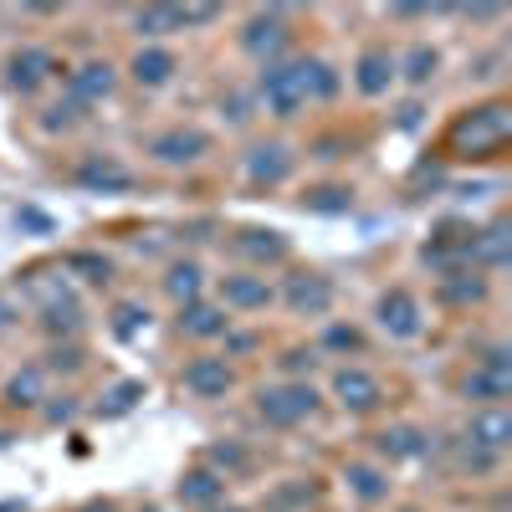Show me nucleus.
I'll list each match as a JSON object with an SVG mask.
<instances>
[{
  "label": "nucleus",
  "mask_w": 512,
  "mask_h": 512,
  "mask_svg": "<svg viewBox=\"0 0 512 512\" xmlns=\"http://www.w3.org/2000/svg\"><path fill=\"white\" fill-rule=\"evenodd\" d=\"M512 134V113L507 103H487V108H472L456 128H451V154H472V159H492Z\"/></svg>",
  "instance_id": "obj_1"
},
{
  "label": "nucleus",
  "mask_w": 512,
  "mask_h": 512,
  "mask_svg": "<svg viewBox=\"0 0 512 512\" xmlns=\"http://www.w3.org/2000/svg\"><path fill=\"white\" fill-rule=\"evenodd\" d=\"M313 98L308 88V62H272L262 72V103L277 113V118H292V113H303Z\"/></svg>",
  "instance_id": "obj_2"
},
{
  "label": "nucleus",
  "mask_w": 512,
  "mask_h": 512,
  "mask_svg": "<svg viewBox=\"0 0 512 512\" xmlns=\"http://www.w3.org/2000/svg\"><path fill=\"white\" fill-rule=\"evenodd\" d=\"M31 297H36V308H41V328H47V333H77L82 308H77L67 277H36L31 282Z\"/></svg>",
  "instance_id": "obj_3"
},
{
  "label": "nucleus",
  "mask_w": 512,
  "mask_h": 512,
  "mask_svg": "<svg viewBox=\"0 0 512 512\" xmlns=\"http://www.w3.org/2000/svg\"><path fill=\"white\" fill-rule=\"evenodd\" d=\"M256 410H262L267 425H297L318 410V390L313 384H272V390H262Z\"/></svg>",
  "instance_id": "obj_4"
},
{
  "label": "nucleus",
  "mask_w": 512,
  "mask_h": 512,
  "mask_svg": "<svg viewBox=\"0 0 512 512\" xmlns=\"http://www.w3.org/2000/svg\"><path fill=\"white\" fill-rule=\"evenodd\" d=\"M461 395L466 400H482V405H497L512 395V364H507V349H492L472 374L461 379Z\"/></svg>",
  "instance_id": "obj_5"
},
{
  "label": "nucleus",
  "mask_w": 512,
  "mask_h": 512,
  "mask_svg": "<svg viewBox=\"0 0 512 512\" xmlns=\"http://www.w3.org/2000/svg\"><path fill=\"white\" fill-rule=\"evenodd\" d=\"M379 328L390 338H420L425 318H420V303H415L410 287H390L379 297Z\"/></svg>",
  "instance_id": "obj_6"
},
{
  "label": "nucleus",
  "mask_w": 512,
  "mask_h": 512,
  "mask_svg": "<svg viewBox=\"0 0 512 512\" xmlns=\"http://www.w3.org/2000/svg\"><path fill=\"white\" fill-rule=\"evenodd\" d=\"M205 149H210V134H200V128H164V134L149 139V154L159 164H195Z\"/></svg>",
  "instance_id": "obj_7"
},
{
  "label": "nucleus",
  "mask_w": 512,
  "mask_h": 512,
  "mask_svg": "<svg viewBox=\"0 0 512 512\" xmlns=\"http://www.w3.org/2000/svg\"><path fill=\"white\" fill-rule=\"evenodd\" d=\"M466 441H472V451L497 456V451L512 441V415H507L502 405H482L472 420H466Z\"/></svg>",
  "instance_id": "obj_8"
},
{
  "label": "nucleus",
  "mask_w": 512,
  "mask_h": 512,
  "mask_svg": "<svg viewBox=\"0 0 512 512\" xmlns=\"http://www.w3.org/2000/svg\"><path fill=\"white\" fill-rule=\"evenodd\" d=\"M333 395H338V405L354 410V415H369V410H379V400H384L379 379L364 374V369H338V374H333Z\"/></svg>",
  "instance_id": "obj_9"
},
{
  "label": "nucleus",
  "mask_w": 512,
  "mask_h": 512,
  "mask_svg": "<svg viewBox=\"0 0 512 512\" xmlns=\"http://www.w3.org/2000/svg\"><path fill=\"white\" fill-rule=\"evenodd\" d=\"M241 47L251 52V57H277L282 47H287V21H282V11L272 6V11H256L251 21H246V31H241Z\"/></svg>",
  "instance_id": "obj_10"
},
{
  "label": "nucleus",
  "mask_w": 512,
  "mask_h": 512,
  "mask_svg": "<svg viewBox=\"0 0 512 512\" xmlns=\"http://www.w3.org/2000/svg\"><path fill=\"white\" fill-rule=\"evenodd\" d=\"M231 384H236V374H231L226 359H190L185 364V390L195 400H221Z\"/></svg>",
  "instance_id": "obj_11"
},
{
  "label": "nucleus",
  "mask_w": 512,
  "mask_h": 512,
  "mask_svg": "<svg viewBox=\"0 0 512 512\" xmlns=\"http://www.w3.org/2000/svg\"><path fill=\"white\" fill-rule=\"evenodd\" d=\"M292 175V154L282 149V144H256L251 154H246V180L256 185V190H272V185H282Z\"/></svg>",
  "instance_id": "obj_12"
},
{
  "label": "nucleus",
  "mask_w": 512,
  "mask_h": 512,
  "mask_svg": "<svg viewBox=\"0 0 512 512\" xmlns=\"http://www.w3.org/2000/svg\"><path fill=\"white\" fill-rule=\"evenodd\" d=\"M77 185L82 190H103V195H118V190H134V175L118 164V159H108V154H93V159H82L77 164Z\"/></svg>",
  "instance_id": "obj_13"
},
{
  "label": "nucleus",
  "mask_w": 512,
  "mask_h": 512,
  "mask_svg": "<svg viewBox=\"0 0 512 512\" xmlns=\"http://www.w3.org/2000/svg\"><path fill=\"white\" fill-rule=\"evenodd\" d=\"M287 303L297 313H308V318H323L333 308V282L318 277V272H303V277H292L287 282Z\"/></svg>",
  "instance_id": "obj_14"
},
{
  "label": "nucleus",
  "mask_w": 512,
  "mask_h": 512,
  "mask_svg": "<svg viewBox=\"0 0 512 512\" xmlns=\"http://www.w3.org/2000/svg\"><path fill=\"white\" fill-rule=\"evenodd\" d=\"M390 82H395V57L384 52V47H369L354 67V88L364 98H379V93H390Z\"/></svg>",
  "instance_id": "obj_15"
},
{
  "label": "nucleus",
  "mask_w": 512,
  "mask_h": 512,
  "mask_svg": "<svg viewBox=\"0 0 512 512\" xmlns=\"http://www.w3.org/2000/svg\"><path fill=\"white\" fill-rule=\"evenodd\" d=\"M113 82H118V77H113L108 62H82V67L72 72V88H67V93H72L77 108H88V103H98V98L113 93Z\"/></svg>",
  "instance_id": "obj_16"
},
{
  "label": "nucleus",
  "mask_w": 512,
  "mask_h": 512,
  "mask_svg": "<svg viewBox=\"0 0 512 512\" xmlns=\"http://www.w3.org/2000/svg\"><path fill=\"white\" fill-rule=\"evenodd\" d=\"M52 72H57L52 52L26 47V52H16V57H11V88H21V93H36V88H41V82H47Z\"/></svg>",
  "instance_id": "obj_17"
},
{
  "label": "nucleus",
  "mask_w": 512,
  "mask_h": 512,
  "mask_svg": "<svg viewBox=\"0 0 512 512\" xmlns=\"http://www.w3.org/2000/svg\"><path fill=\"white\" fill-rule=\"evenodd\" d=\"M221 303L241 308V313H256V308L272 303V287H267V277H221Z\"/></svg>",
  "instance_id": "obj_18"
},
{
  "label": "nucleus",
  "mask_w": 512,
  "mask_h": 512,
  "mask_svg": "<svg viewBox=\"0 0 512 512\" xmlns=\"http://www.w3.org/2000/svg\"><path fill=\"white\" fill-rule=\"evenodd\" d=\"M425 451H431V436L420 425H390L379 436V456H390V461H420Z\"/></svg>",
  "instance_id": "obj_19"
},
{
  "label": "nucleus",
  "mask_w": 512,
  "mask_h": 512,
  "mask_svg": "<svg viewBox=\"0 0 512 512\" xmlns=\"http://www.w3.org/2000/svg\"><path fill=\"white\" fill-rule=\"evenodd\" d=\"M6 400H11V410H36L41 400H47V369H41V364H26L21 374H11Z\"/></svg>",
  "instance_id": "obj_20"
},
{
  "label": "nucleus",
  "mask_w": 512,
  "mask_h": 512,
  "mask_svg": "<svg viewBox=\"0 0 512 512\" xmlns=\"http://www.w3.org/2000/svg\"><path fill=\"white\" fill-rule=\"evenodd\" d=\"M472 262H482V267H507V256H512V236H507V221H492L487 231H477L472 236Z\"/></svg>",
  "instance_id": "obj_21"
},
{
  "label": "nucleus",
  "mask_w": 512,
  "mask_h": 512,
  "mask_svg": "<svg viewBox=\"0 0 512 512\" xmlns=\"http://www.w3.org/2000/svg\"><path fill=\"white\" fill-rule=\"evenodd\" d=\"M226 328H231L226 308H210V303H190V308H180V333H190V338H221Z\"/></svg>",
  "instance_id": "obj_22"
},
{
  "label": "nucleus",
  "mask_w": 512,
  "mask_h": 512,
  "mask_svg": "<svg viewBox=\"0 0 512 512\" xmlns=\"http://www.w3.org/2000/svg\"><path fill=\"white\" fill-rule=\"evenodd\" d=\"M169 77H175V52L139 47V57H134V82H139V88H164Z\"/></svg>",
  "instance_id": "obj_23"
},
{
  "label": "nucleus",
  "mask_w": 512,
  "mask_h": 512,
  "mask_svg": "<svg viewBox=\"0 0 512 512\" xmlns=\"http://www.w3.org/2000/svg\"><path fill=\"white\" fill-rule=\"evenodd\" d=\"M221 492H226V482L216 472H205V466H195V472L180 477V502H190V507H216Z\"/></svg>",
  "instance_id": "obj_24"
},
{
  "label": "nucleus",
  "mask_w": 512,
  "mask_h": 512,
  "mask_svg": "<svg viewBox=\"0 0 512 512\" xmlns=\"http://www.w3.org/2000/svg\"><path fill=\"white\" fill-rule=\"evenodd\" d=\"M344 482L354 487V497H359V502H384V497H390V477L374 472V466H364V461H349Z\"/></svg>",
  "instance_id": "obj_25"
},
{
  "label": "nucleus",
  "mask_w": 512,
  "mask_h": 512,
  "mask_svg": "<svg viewBox=\"0 0 512 512\" xmlns=\"http://www.w3.org/2000/svg\"><path fill=\"white\" fill-rule=\"evenodd\" d=\"M436 67H441V57H436V47H425V41H415V47L395 62V72H405V82H415V88H425V82L436 77Z\"/></svg>",
  "instance_id": "obj_26"
},
{
  "label": "nucleus",
  "mask_w": 512,
  "mask_h": 512,
  "mask_svg": "<svg viewBox=\"0 0 512 512\" xmlns=\"http://www.w3.org/2000/svg\"><path fill=\"white\" fill-rule=\"evenodd\" d=\"M139 36H169V31H185V6H144L134 16Z\"/></svg>",
  "instance_id": "obj_27"
},
{
  "label": "nucleus",
  "mask_w": 512,
  "mask_h": 512,
  "mask_svg": "<svg viewBox=\"0 0 512 512\" xmlns=\"http://www.w3.org/2000/svg\"><path fill=\"white\" fill-rule=\"evenodd\" d=\"M236 246L246 251V256H256V262H282L287 256V241H282V231H241L236 236Z\"/></svg>",
  "instance_id": "obj_28"
},
{
  "label": "nucleus",
  "mask_w": 512,
  "mask_h": 512,
  "mask_svg": "<svg viewBox=\"0 0 512 512\" xmlns=\"http://www.w3.org/2000/svg\"><path fill=\"white\" fill-rule=\"evenodd\" d=\"M164 292L175 297L180 308H190L195 297H200V267L195 262H175V267H169V277H164Z\"/></svg>",
  "instance_id": "obj_29"
},
{
  "label": "nucleus",
  "mask_w": 512,
  "mask_h": 512,
  "mask_svg": "<svg viewBox=\"0 0 512 512\" xmlns=\"http://www.w3.org/2000/svg\"><path fill=\"white\" fill-rule=\"evenodd\" d=\"M144 328H149V308L144 303H118L113 308V333L123 338V344H134Z\"/></svg>",
  "instance_id": "obj_30"
},
{
  "label": "nucleus",
  "mask_w": 512,
  "mask_h": 512,
  "mask_svg": "<svg viewBox=\"0 0 512 512\" xmlns=\"http://www.w3.org/2000/svg\"><path fill=\"white\" fill-rule=\"evenodd\" d=\"M308 210H318V216H338V210H349V190H338V185H323V190H308L303 195Z\"/></svg>",
  "instance_id": "obj_31"
},
{
  "label": "nucleus",
  "mask_w": 512,
  "mask_h": 512,
  "mask_svg": "<svg viewBox=\"0 0 512 512\" xmlns=\"http://www.w3.org/2000/svg\"><path fill=\"white\" fill-rule=\"evenodd\" d=\"M67 272H77V277H88V282H108V262H103V256H93V251H72L67 256Z\"/></svg>",
  "instance_id": "obj_32"
},
{
  "label": "nucleus",
  "mask_w": 512,
  "mask_h": 512,
  "mask_svg": "<svg viewBox=\"0 0 512 512\" xmlns=\"http://www.w3.org/2000/svg\"><path fill=\"white\" fill-rule=\"evenodd\" d=\"M451 303H482L487 297V282L482 277H446V287H441Z\"/></svg>",
  "instance_id": "obj_33"
},
{
  "label": "nucleus",
  "mask_w": 512,
  "mask_h": 512,
  "mask_svg": "<svg viewBox=\"0 0 512 512\" xmlns=\"http://www.w3.org/2000/svg\"><path fill=\"white\" fill-rule=\"evenodd\" d=\"M308 88H313V98H333L338 93V77H333L328 62H308Z\"/></svg>",
  "instance_id": "obj_34"
},
{
  "label": "nucleus",
  "mask_w": 512,
  "mask_h": 512,
  "mask_svg": "<svg viewBox=\"0 0 512 512\" xmlns=\"http://www.w3.org/2000/svg\"><path fill=\"white\" fill-rule=\"evenodd\" d=\"M139 395H144V384H139V379H128V384H118V390L108 395V410H113V415H123V410L134 405Z\"/></svg>",
  "instance_id": "obj_35"
},
{
  "label": "nucleus",
  "mask_w": 512,
  "mask_h": 512,
  "mask_svg": "<svg viewBox=\"0 0 512 512\" xmlns=\"http://www.w3.org/2000/svg\"><path fill=\"white\" fill-rule=\"evenodd\" d=\"M328 349H364V338H359V328L333 323V328H328Z\"/></svg>",
  "instance_id": "obj_36"
},
{
  "label": "nucleus",
  "mask_w": 512,
  "mask_h": 512,
  "mask_svg": "<svg viewBox=\"0 0 512 512\" xmlns=\"http://www.w3.org/2000/svg\"><path fill=\"white\" fill-rule=\"evenodd\" d=\"M16 226H31V231H41V236H52V216H41V210H31V205L16 210Z\"/></svg>",
  "instance_id": "obj_37"
},
{
  "label": "nucleus",
  "mask_w": 512,
  "mask_h": 512,
  "mask_svg": "<svg viewBox=\"0 0 512 512\" xmlns=\"http://www.w3.org/2000/svg\"><path fill=\"white\" fill-rule=\"evenodd\" d=\"M210 461L226 466V472H236V466H246V451L241 446H216V451H210Z\"/></svg>",
  "instance_id": "obj_38"
},
{
  "label": "nucleus",
  "mask_w": 512,
  "mask_h": 512,
  "mask_svg": "<svg viewBox=\"0 0 512 512\" xmlns=\"http://www.w3.org/2000/svg\"><path fill=\"white\" fill-rule=\"evenodd\" d=\"M16 318H21V308L11 303V297H6V292H0V338H6V333L16 328Z\"/></svg>",
  "instance_id": "obj_39"
},
{
  "label": "nucleus",
  "mask_w": 512,
  "mask_h": 512,
  "mask_svg": "<svg viewBox=\"0 0 512 512\" xmlns=\"http://www.w3.org/2000/svg\"><path fill=\"white\" fill-rule=\"evenodd\" d=\"M282 364H287L292 374H303V369H313V354H308V349H292V354H287Z\"/></svg>",
  "instance_id": "obj_40"
},
{
  "label": "nucleus",
  "mask_w": 512,
  "mask_h": 512,
  "mask_svg": "<svg viewBox=\"0 0 512 512\" xmlns=\"http://www.w3.org/2000/svg\"><path fill=\"white\" fill-rule=\"evenodd\" d=\"M77 364H82L77 349H57V354H52V369H77Z\"/></svg>",
  "instance_id": "obj_41"
},
{
  "label": "nucleus",
  "mask_w": 512,
  "mask_h": 512,
  "mask_svg": "<svg viewBox=\"0 0 512 512\" xmlns=\"http://www.w3.org/2000/svg\"><path fill=\"white\" fill-rule=\"evenodd\" d=\"M72 415H77V405H72V400H62V405H47V420H52V425H62V420H72Z\"/></svg>",
  "instance_id": "obj_42"
},
{
  "label": "nucleus",
  "mask_w": 512,
  "mask_h": 512,
  "mask_svg": "<svg viewBox=\"0 0 512 512\" xmlns=\"http://www.w3.org/2000/svg\"><path fill=\"white\" fill-rule=\"evenodd\" d=\"M82 512H118L113 502H93V507H82Z\"/></svg>",
  "instance_id": "obj_43"
},
{
  "label": "nucleus",
  "mask_w": 512,
  "mask_h": 512,
  "mask_svg": "<svg viewBox=\"0 0 512 512\" xmlns=\"http://www.w3.org/2000/svg\"><path fill=\"white\" fill-rule=\"evenodd\" d=\"M144 512H154V507H144Z\"/></svg>",
  "instance_id": "obj_44"
}]
</instances>
